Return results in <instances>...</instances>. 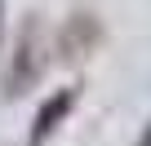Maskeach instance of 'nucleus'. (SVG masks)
I'll return each mask as SVG.
<instances>
[{
  "label": "nucleus",
  "mask_w": 151,
  "mask_h": 146,
  "mask_svg": "<svg viewBox=\"0 0 151 146\" xmlns=\"http://www.w3.org/2000/svg\"><path fill=\"white\" fill-rule=\"evenodd\" d=\"M45 31H40V18L27 14L22 31H18V44H14V62H9V75H5V93L9 98H22L27 89H36V80L45 75Z\"/></svg>",
  "instance_id": "f257e3e1"
},
{
  "label": "nucleus",
  "mask_w": 151,
  "mask_h": 146,
  "mask_svg": "<svg viewBox=\"0 0 151 146\" xmlns=\"http://www.w3.org/2000/svg\"><path fill=\"white\" fill-rule=\"evenodd\" d=\"M102 40V27H98V18L93 14H71V22L58 31V53L71 62V58H85V53H93V44Z\"/></svg>",
  "instance_id": "f03ea898"
},
{
  "label": "nucleus",
  "mask_w": 151,
  "mask_h": 146,
  "mask_svg": "<svg viewBox=\"0 0 151 146\" xmlns=\"http://www.w3.org/2000/svg\"><path fill=\"white\" fill-rule=\"evenodd\" d=\"M71 106H76V89H58L53 98H45V106L36 111V124H31V137H27V146H45V142L58 133V124L71 115Z\"/></svg>",
  "instance_id": "7ed1b4c3"
},
{
  "label": "nucleus",
  "mask_w": 151,
  "mask_h": 146,
  "mask_svg": "<svg viewBox=\"0 0 151 146\" xmlns=\"http://www.w3.org/2000/svg\"><path fill=\"white\" fill-rule=\"evenodd\" d=\"M133 146H151V120L142 124V133H138V142H133Z\"/></svg>",
  "instance_id": "20e7f679"
},
{
  "label": "nucleus",
  "mask_w": 151,
  "mask_h": 146,
  "mask_svg": "<svg viewBox=\"0 0 151 146\" xmlns=\"http://www.w3.org/2000/svg\"><path fill=\"white\" fill-rule=\"evenodd\" d=\"M0 44H5V0H0Z\"/></svg>",
  "instance_id": "39448f33"
}]
</instances>
